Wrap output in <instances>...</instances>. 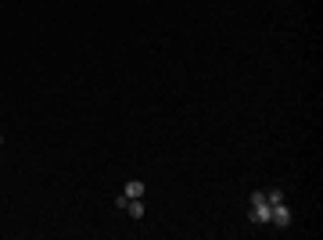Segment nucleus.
<instances>
[{
    "instance_id": "1",
    "label": "nucleus",
    "mask_w": 323,
    "mask_h": 240,
    "mask_svg": "<svg viewBox=\"0 0 323 240\" xmlns=\"http://www.w3.org/2000/svg\"><path fill=\"white\" fill-rule=\"evenodd\" d=\"M252 222H269V201H266V194H252Z\"/></svg>"
},
{
    "instance_id": "2",
    "label": "nucleus",
    "mask_w": 323,
    "mask_h": 240,
    "mask_svg": "<svg viewBox=\"0 0 323 240\" xmlns=\"http://www.w3.org/2000/svg\"><path fill=\"white\" fill-rule=\"evenodd\" d=\"M126 208H130V215H133V219H144V201L130 197V201H126Z\"/></svg>"
},
{
    "instance_id": "3",
    "label": "nucleus",
    "mask_w": 323,
    "mask_h": 240,
    "mask_svg": "<svg viewBox=\"0 0 323 240\" xmlns=\"http://www.w3.org/2000/svg\"><path fill=\"white\" fill-rule=\"evenodd\" d=\"M126 197H144V183H140V179L126 183Z\"/></svg>"
},
{
    "instance_id": "4",
    "label": "nucleus",
    "mask_w": 323,
    "mask_h": 240,
    "mask_svg": "<svg viewBox=\"0 0 323 240\" xmlns=\"http://www.w3.org/2000/svg\"><path fill=\"white\" fill-rule=\"evenodd\" d=\"M266 201H269V205H280V201H284V190H269Z\"/></svg>"
},
{
    "instance_id": "5",
    "label": "nucleus",
    "mask_w": 323,
    "mask_h": 240,
    "mask_svg": "<svg viewBox=\"0 0 323 240\" xmlns=\"http://www.w3.org/2000/svg\"><path fill=\"white\" fill-rule=\"evenodd\" d=\"M0 143H4V136H0Z\"/></svg>"
}]
</instances>
